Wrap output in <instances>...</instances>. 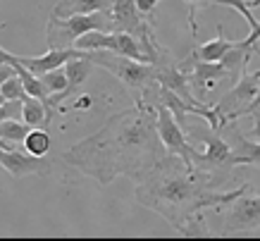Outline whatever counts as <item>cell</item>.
<instances>
[{
    "mask_svg": "<svg viewBox=\"0 0 260 241\" xmlns=\"http://www.w3.org/2000/svg\"><path fill=\"white\" fill-rule=\"evenodd\" d=\"M155 119V103L136 98L129 110L112 115L98 132L77 141L60 158L81 174L93 177L101 187L112 184L117 177L139 182L165 156Z\"/></svg>",
    "mask_w": 260,
    "mask_h": 241,
    "instance_id": "1",
    "label": "cell"
},
{
    "mask_svg": "<svg viewBox=\"0 0 260 241\" xmlns=\"http://www.w3.org/2000/svg\"><path fill=\"white\" fill-rule=\"evenodd\" d=\"M224 182H229V177L189 167L179 156L165 153L153 170L136 182L134 196L143 208L162 215L174 232H181V227L189 222L193 213L224 205L251 191L248 184L234 191H217V187Z\"/></svg>",
    "mask_w": 260,
    "mask_h": 241,
    "instance_id": "2",
    "label": "cell"
},
{
    "mask_svg": "<svg viewBox=\"0 0 260 241\" xmlns=\"http://www.w3.org/2000/svg\"><path fill=\"white\" fill-rule=\"evenodd\" d=\"M110 24H112V32L132 34V36L141 43L143 53L148 55L150 65L158 63V57H160V53L165 50V46L155 39L150 22L146 19V15H143L141 10L136 8V0H112Z\"/></svg>",
    "mask_w": 260,
    "mask_h": 241,
    "instance_id": "3",
    "label": "cell"
},
{
    "mask_svg": "<svg viewBox=\"0 0 260 241\" xmlns=\"http://www.w3.org/2000/svg\"><path fill=\"white\" fill-rule=\"evenodd\" d=\"M184 129H186V136H189V139H201L205 143V153L196 150V156H193V167L232 179V170L239 167V165H237V158H234V150L229 146V141L224 139L220 132L210 129V127L186 125Z\"/></svg>",
    "mask_w": 260,
    "mask_h": 241,
    "instance_id": "4",
    "label": "cell"
},
{
    "mask_svg": "<svg viewBox=\"0 0 260 241\" xmlns=\"http://www.w3.org/2000/svg\"><path fill=\"white\" fill-rule=\"evenodd\" d=\"M91 60L95 63V67L108 70L112 77H117L122 84L139 98V96L148 88L150 84H155V65L150 63H139L132 57H124L112 50H91Z\"/></svg>",
    "mask_w": 260,
    "mask_h": 241,
    "instance_id": "5",
    "label": "cell"
},
{
    "mask_svg": "<svg viewBox=\"0 0 260 241\" xmlns=\"http://www.w3.org/2000/svg\"><path fill=\"white\" fill-rule=\"evenodd\" d=\"M112 32L110 12H93V15H74V17H53L48 19L46 39L48 48H72L74 41L88 32Z\"/></svg>",
    "mask_w": 260,
    "mask_h": 241,
    "instance_id": "6",
    "label": "cell"
},
{
    "mask_svg": "<svg viewBox=\"0 0 260 241\" xmlns=\"http://www.w3.org/2000/svg\"><path fill=\"white\" fill-rule=\"evenodd\" d=\"M215 210L222 218V236L260 229V196H251L246 191L234 201L217 205Z\"/></svg>",
    "mask_w": 260,
    "mask_h": 241,
    "instance_id": "7",
    "label": "cell"
},
{
    "mask_svg": "<svg viewBox=\"0 0 260 241\" xmlns=\"http://www.w3.org/2000/svg\"><path fill=\"white\" fill-rule=\"evenodd\" d=\"M258 88H260L258 72H253V74H248L246 70L241 72V79L213 105V110L217 112V117H220V125L224 127L227 122H234L239 117H244L248 105H251L255 94H258Z\"/></svg>",
    "mask_w": 260,
    "mask_h": 241,
    "instance_id": "8",
    "label": "cell"
},
{
    "mask_svg": "<svg viewBox=\"0 0 260 241\" xmlns=\"http://www.w3.org/2000/svg\"><path fill=\"white\" fill-rule=\"evenodd\" d=\"M0 167L8 170L10 177L22 179L29 174H39L46 177L53 170V160H43L39 156H31L22 148H8V150H0Z\"/></svg>",
    "mask_w": 260,
    "mask_h": 241,
    "instance_id": "9",
    "label": "cell"
},
{
    "mask_svg": "<svg viewBox=\"0 0 260 241\" xmlns=\"http://www.w3.org/2000/svg\"><path fill=\"white\" fill-rule=\"evenodd\" d=\"M79 57H88V50H79V48H48L43 55H36V57H22L19 55V63L26 67L34 74H46L50 70H57V67H64L70 60H79Z\"/></svg>",
    "mask_w": 260,
    "mask_h": 241,
    "instance_id": "10",
    "label": "cell"
},
{
    "mask_svg": "<svg viewBox=\"0 0 260 241\" xmlns=\"http://www.w3.org/2000/svg\"><path fill=\"white\" fill-rule=\"evenodd\" d=\"M95 63L91 60V50H88V57H79V60H70V63L64 65V70H67V88H64L62 94H57V96H50L46 103V108L48 112L53 115V110L60 108V103H64L70 96H74L77 91L81 88V84L86 81L88 77H91V72H93Z\"/></svg>",
    "mask_w": 260,
    "mask_h": 241,
    "instance_id": "11",
    "label": "cell"
},
{
    "mask_svg": "<svg viewBox=\"0 0 260 241\" xmlns=\"http://www.w3.org/2000/svg\"><path fill=\"white\" fill-rule=\"evenodd\" d=\"M220 132H227L229 134V146L234 150V158H237V165H251V167H260V141L255 139H248L244 136V132L237 127V119L234 122H227L222 127Z\"/></svg>",
    "mask_w": 260,
    "mask_h": 241,
    "instance_id": "12",
    "label": "cell"
},
{
    "mask_svg": "<svg viewBox=\"0 0 260 241\" xmlns=\"http://www.w3.org/2000/svg\"><path fill=\"white\" fill-rule=\"evenodd\" d=\"M112 0H57L50 15L53 17H74V15H93V12H110Z\"/></svg>",
    "mask_w": 260,
    "mask_h": 241,
    "instance_id": "13",
    "label": "cell"
},
{
    "mask_svg": "<svg viewBox=\"0 0 260 241\" xmlns=\"http://www.w3.org/2000/svg\"><path fill=\"white\" fill-rule=\"evenodd\" d=\"M234 46H237V41H229L227 36H224V26L217 24V36H215L213 41L203 43V46H196L189 55L196 57V60H205V63H220Z\"/></svg>",
    "mask_w": 260,
    "mask_h": 241,
    "instance_id": "14",
    "label": "cell"
},
{
    "mask_svg": "<svg viewBox=\"0 0 260 241\" xmlns=\"http://www.w3.org/2000/svg\"><path fill=\"white\" fill-rule=\"evenodd\" d=\"M50 112H48L46 103L41 101V98H34V96H26L22 101V119L26 125L31 127H46L50 125Z\"/></svg>",
    "mask_w": 260,
    "mask_h": 241,
    "instance_id": "15",
    "label": "cell"
},
{
    "mask_svg": "<svg viewBox=\"0 0 260 241\" xmlns=\"http://www.w3.org/2000/svg\"><path fill=\"white\" fill-rule=\"evenodd\" d=\"M15 70H17V77L22 79L26 94L34 96V98H41V101H48V88H46V84H43V79H41L39 74H34V72L26 70V67L19 63V57H17V63H15Z\"/></svg>",
    "mask_w": 260,
    "mask_h": 241,
    "instance_id": "16",
    "label": "cell"
},
{
    "mask_svg": "<svg viewBox=\"0 0 260 241\" xmlns=\"http://www.w3.org/2000/svg\"><path fill=\"white\" fill-rule=\"evenodd\" d=\"M22 143H24V150H26V153L46 158L48 150H50V134H48L43 127H34L31 132L26 134V139H24Z\"/></svg>",
    "mask_w": 260,
    "mask_h": 241,
    "instance_id": "17",
    "label": "cell"
},
{
    "mask_svg": "<svg viewBox=\"0 0 260 241\" xmlns=\"http://www.w3.org/2000/svg\"><path fill=\"white\" fill-rule=\"evenodd\" d=\"M29 132H31V127L26 125L24 119H3L0 122V139L12 141V143L24 141Z\"/></svg>",
    "mask_w": 260,
    "mask_h": 241,
    "instance_id": "18",
    "label": "cell"
},
{
    "mask_svg": "<svg viewBox=\"0 0 260 241\" xmlns=\"http://www.w3.org/2000/svg\"><path fill=\"white\" fill-rule=\"evenodd\" d=\"M41 79H43V84H46V88H48V98L62 94L64 88H67V70H64V67L46 72V74H41Z\"/></svg>",
    "mask_w": 260,
    "mask_h": 241,
    "instance_id": "19",
    "label": "cell"
},
{
    "mask_svg": "<svg viewBox=\"0 0 260 241\" xmlns=\"http://www.w3.org/2000/svg\"><path fill=\"white\" fill-rule=\"evenodd\" d=\"M181 236H210V229L205 225V218H203V210H198L189 218V222L181 227Z\"/></svg>",
    "mask_w": 260,
    "mask_h": 241,
    "instance_id": "20",
    "label": "cell"
},
{
    "mask_svg": "<svg viewBox=\"0 0 260 241\" xmlns=\"http://www.w3.org/2000/svg\"><path fill=\"white\" fill-rule=\"evenodd\" d=\"M0 94L5 96V98H8V101H24V98H26V88H24V84H22V79L17 77H10L8 81H5V84L0 86Z\"/></svg>",
    "mask_w": 260,
    "mask_h": 241,
    "instance_id": "21",
    "label": "cell"
},
{
    "mask_svg": "<svg viewBox=\"0 0 260 241\" xmlns=\"http://www.w3.org/2000/svg\"><path fill=\"white\" fill-rule=\"evenodd\" d=\"M184 3L189 5V26H191V36H196V34H198L196 12H198V8H203V5H210V0H184Z\"/></svg>",
    "mask_w": 260,
    "mask_h": 241,
    "instance_id": "22",
    "label": "cell"
},
{
    "mask_svg": "<svg viewBox=\"0 0 260 241\" xmlns=\"http://www.w3.org/2000/svg\"><path fill=\"white\" fill-rule=\"evenodd\" d=\"M251 119H253V129H251V139L260 141V105L251 110Z\"/></svg>",
    "mask_w": 260,
    "mask_h": 241,
    "instance_id": "23",
    "label": "cell"
},
{
    "mask_svg": "<svg viewBox=\"0 0 260 241\" xmlns=\"http://www.w3.org/2000/svg\"><path fill=\"white\" fill-rule=\"evenodd\" d=\"M160 0H136V8L141 10L146 17L153 15V10H155V5H158Z\"/></svg>",
    "mask_w": 260,
    "mask_h": 241,
    "instance_id": "24",
    "label": "cell"
},
{
    "mask_svg": "<svg viewBox=\"0 0 260 241\" xmlns=\"http://www.w3.org/2000/svg\"><path fill=\"white\" fill-rule=\"evenodd\" d=\"M17 74V70H15V65H0V86L5 84V81H8L10 77H15Z\"/></svg>",
    "mask_w": 260,
    "mask_h": 241,
    "instance_id": "25",
    "label": "cell"
},
{
    "mask_svg": "<svg viewBox=\"0 0 260 241\" xmlns=\"http://www.w3.org/2000/svg\"><path fill=\"white\" fill-rule=\"evenodd\" d=\"M17 57H19V55H12V53H8V50H5V48L0 46V65H15L17 63Z\"/></svg>",
    "mask_w": 260,
    "mask_h": 241,
    "instance_id": "26",
    "label": "cell"
},
{
    "mask_svg": "<svg viewBox=\"0 0 260 241\" xmlns=\"http://www.w3.org/2000/svg\"><path fill=\"white\" fill-rule=\"evenodd\" d=\"M258 105H260V88H258V94H255V98H253V103L248 105V110H246V115H251V110L258 108Z\"/></svg>",
    "mask_w": 260,
    "mask_h": 241,
    "instance_id": "27",
    "label": "cell"
},
{
    "mask_svg": "<svg viewBox=\"0 0 260 241\" xmlns=\"http://www.w3.org/2000/svg\"><path fill=\"white\" fill-rule=\"evenodd\" d=\"M8 148H17V143H12V141H5V139H0V150H8Z\"/></svg>",
    "mask_w": 260,
    "mask_h": 241,
    "instance_id": "28",
    "label": "cell"
},
{
    "mask_svg": "<svg viewBox=\"0 0 260 241\" xmlns=\"http://www.w3.org/2000/svg\"><path fill=\"white\" fill-rule=\"evenodd\" d=\"M260 5V0H251V8H258Z\"/></svg>",
    "mask_w": 260,
    "mask_h": 241,
    "instance_id": "29",
    "label": "cell"
},
{
    "mask_svg": "<svg viewBox=\"0 0 260 241\" xmlns=\"http://www.w3.org/2000/svg\"><path fill=\"white\" fill-rule=\"evenodd\" d=\"M3 103H8V98H5V96L0 94V105H3Z\"/></svg>",
    "mask_w": 260,
    "mask_h": 241,
    "instance_id": "30",
    "label": "cell"
},
{
    "mask_svg": "<svg viewBox=\"0 0 260 241\" xmlns=\"http://www.w3.org/2000/svg\"><path fill=\"white\" fill-rule=\"evenodd\" d=\"M258 74H260V70H258Z\"/></svg>",
    "mask_w": 260,
    "mask_h": 241,
    "instance_id": "31",
    "label": "cell"
}]
</instances>
